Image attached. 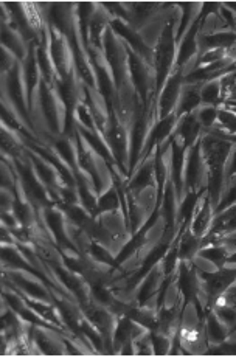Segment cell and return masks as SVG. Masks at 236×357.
Segmentation results:
<instances>
[{"mask_svg":"<svg viewBox=\"0 0 236 357\" xmlns=\"http://www.w3.org/2000/svg\"><path fill=\"white\" fill-rule=\"evenodd\" d=\"M209 187V168L200 151L199 141L196 145L188 148L185 166H184V189H182L180 202L184 200L188 193L200 194Z\"/></svg>","mask_w":236,"mask_h":357,"instance_id":"6da1fadb","label":"cell"},{"mask_svg":"<svg viewBox=\"0 0 236 357\" xmlns=\"http://www.w3.org/2000/svg\"><path fill=\"white\" fill-rule=\"evenodd\" d=\"M184 82V73H182L180 69L174 67V70L171 71V75L168 76V80L165 81L161 92L157 93V120L167 118L168 115L173 114V112H176Z\"/></svg>","mask_w":236,"mask_h":357,"instance_id":"7a4b0ae2","label":"cell"},{"mask_svg":"<svg viewBox=\"0 0 236 357\" xmlns=\"http://www.w3.org/2000/svg\"><path fill=\"white\" fill-rule=\"evenodd\" d=\"M213 219H215V210L210 202L209 192L205 189V192H202L199 196L196 207H194L191 214V219L190 222L187 224V227L190 229L198 238L202 240L204 236L209 235L211 224H213Z\"/></svg>","mask_w":236,"mask_h":357,"instance_id":"3957f363","label":"cell"},{"mask_svg":"<svg viewBox=\"0 0 236 357\" xmlns=\"http://www.w3.org/2000/svg\"><path fill=\"white\" fill-rule=\"evenodd\" d=\"M33 338L43 354H70L66 345V337L55 328H45L43 325H34Z\"/></svg>","mask_w":236,"mask_h":357,"instance_id":"277c9868","label":"cell"},{"mask_svg":"<svg viewBox=\"0 0 236 357\" xmlns=\"http://www.w3.org/2000/svg\"><path fill=\"white\" fill-rule=\"evenodd\" d=\"M200 86H202V82H184L179 103H177L176 107L177 117L180 118L187 114H193L202 104V101H200Z\"/></svg>","mask_w":236,"mask_h":357,"instance_id":"5b68a950","label":"cell"},{"mask_svg":"<svg viewBox=\"0 0 236 357\" xmlns=\"http://www.w3.org/2000/svg\"><path fill=\"white\" fill-rule=\"evenodd\" d=\"M204 330H205L206 342H209V349L220 347V345L224 343V341H226L227 336L230 334V330L220 319H217V315L211 311V309H209V311L205 312Z\"/></svg>","mask_w":236,"mask_h":357,"instance_id":"8992f818","label":"cell"},{"mask_svg":"<svg viewBox=\"0 0 236 357\" xmlns=\"http://www.w3.org/2000/svg\"><path fill=\"white\" fill-rule=\"evenodd\" d=\"M204 129L200 126L198 118L194 117V114H187L184 117L179 118L177 122V126L174 134L177 137H180L182 140L185 141V145L188 148H191L196 145V143L200 140V135H202Z\"/></svg>","mask_w":236,"mask_h":357,"instance_id":"52a82bcc","label":"cell"},{"mask_svg":"<svg viewBox=\"0 0 236 357\" xmlns=\"http://www.w3.org/2000/svg\"><path fill=\"white\" fill-rule=\"evenodd\" d=\"M202 247V240L187 227L179 231V258L180 261H191Z\"/></svg>","mask_w":236,"mask_h":357,"instance_id":"ba28073f","label":"cell"},{"mask_svg":"<svg viewBox=\"0 0 236 357\" xmlns=\"http://www.w3.org/2000/svg\"><path fill=\"white\" fill-rule=\"evenodd\" d=\"M200 101L202 104L209 106H221L222 104V92H221V78H211L202 82L200 86Z\"/></svg>","mask_w":236,"mask_h":357,"instance_id":"9c48e42d","label":"cell"},{"mask_svg":"<svg viewBox=\"0 0 236 357\" xmlns=\"http://www.w3.org/2000/svg\"><path fill=\"white\" fill-rule=\"evenodd\" d=\"M193 114L198 118V122L204 130H210L217 124V118H220V106L200 104Z\"/></svg>","mask_w":236,"mask_h":357,"instance_id":"30bf717a","label":"cell"},{"mask_svg":"<svg viewBox=\"0 0 236 357\" xmlns=\"http://www.w3.org/2000/svg\"><path fill=\"white\" fill-rule=\"evenodd\" d=\"M199 253L204 255V257H206L209 260H211L216 266H220V267H224V264H226V261L230 255L226 244H221V242L206 244V246L200 247Z\"/></svg>","mask_w":236,"mask_h":357,"instance_id":"8fae6325","label":"cell"},{"mask_svg":"<svg viewBox=\"0 0 236 357\" xmlns=\"http://www.w3.org/2000/svg\"><path fill=\"white\" fill-rule=\"evenodd\" d=\"M121 208V196L120 192H118L117 185L112 187L110 189H108L103 196H99L98 200V213H104V211H112V210H118Z\"/></svg>","mask_w":236,"mask_h":357,"instance_id":"7c38bea8","label":"cell"},{"mask_svg":"<svg viewBox=\"0 0 236 357\" xmlns=\"http://www.w3.org/2000/svg\"><path fill=\"white\" fill-rule=\"evenodd\" d=\"M210 309L217 315V319H220L230 331H233L236 328V306H230V305L216 306L215 305Z\"/></svg>","mask_w":236,"mask_h":357,"instance_id":"4fadbf2b","label":"cell"},{"mask_svg":"<svg viewBox=\"0 0 236 357\" xmlns=\"http://www.w3.org/2000/svg\"><path fill=\"white\" fill-rule=\"evenodd\" d=\"M151 334H152V345H154V353L161 356L171 354V349H173V345H174V338L163 334L161 331H151Z\"/></svg>","mask_w":236,"mask_h":357,"instance_id":"5bb4252c","label":"cell"},{"mask_svg":"<svg viewBox=\"0 0 236 357\" xmlns=\"http://www.w3.org/2000/svg\"><path fill=\"white\" fill-rule=\"evenodd\" d=\"M191 263H193L194 267H196V270L199 273H204V275H209V273H215V272L221 269V267L216 266L213 261L204 257V255H200V253H198L196 257L191 260Z\"/></svg>","mask_w":236,"mask_h":357,"instance_id":"9a60e30c","label":"cell"},{"mask_svg":"<svg viewBox=\"0 0 236 357\" xmlns=\"http://www.w3.org/2000/svg\"><path fill=\"white\" fill-rule=\"evenodd\" d=\"M233 174H236V145L233 146V150H232V152H230L228 160H227V163H226V177H227V181Z\"/></svg>","mask_w":236,"mask_h":357,"instance_id":"2e32d148","label":"cell"},{"mask_svg":"<svg viewBox=\"0 0 236 357\" xmlns=\"http://www.w3.org/2000/svg\"><path fill=\"white\" fill-rule=\"evenodd\" d=\"M233 101H236V98H235V100H233Z\"/></svg>","mask_w":236,"mask_h":357,"instance_id":"e0dca14e","label":"cell"}]
</instances>
